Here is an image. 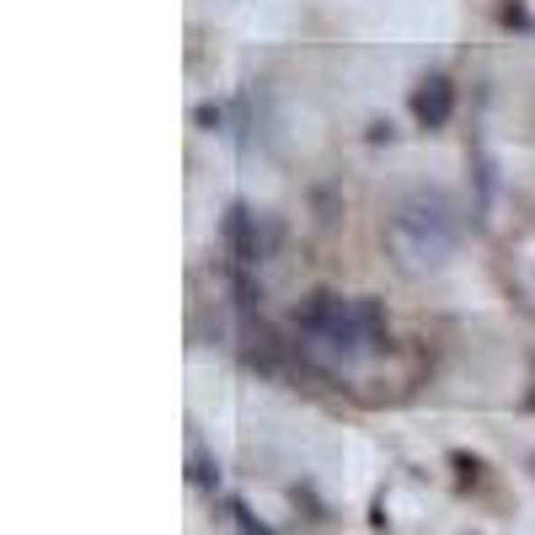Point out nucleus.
I'll use <instances>...</instances> for the list:
<instances>
[{
  "mask_svg": "<svg viewBox=\"0 0 535 535\" xmlns=\"http://www.w3.org/2000/svg\"><path fill=\"white\" fill-rule=\"evenodd\" d=\"M300 343L321 369H358L386 354V321L375 300L316 295L300 310Z\"/></svg>",
  "mask_w": 535,
  "mask_h": 535,
  "instance_id": "obj_1",
  "label": "nucleus"
},
{
  "mask_svg": "<svg viewBox=\"0 0 535 535\" xmlns=\"http://www.w3.org/2000/svg\"><path fill=\"white\" fill-rule=\"evenodd\" d=\"M461 241V215L439 187L407 193L386 220V252L402 273H434Z\"/></svg>",
  "mask_w": 535,
  "mask_h": 535,
  "instance_id": "obj_2",
  "label": "nucleus"
},
{
  "mask_svg": "<svg viewBox=\"0 0 535 535\" xmlns=\"http://www.w3.org/2000/svg\"><path fill=\"white\" fill-rule=\"evenodd\" d=\"M450 108H455L450 75H444V70H428L413 91V119L423 123V129H444V123H450Z\"/></svg>",
  "mask_w": 535,
  "mask_h": 535,
  "instance_id": "obj_3",
  "label": "nucleus"
},
{
  "mask_svg": "<svg viewBox=\"0 0 535 535\" xmlns=\"http://www.w3.org/2000/svg\"><path fill=\"white\" fill-rule=\"evenodd\" d=\"M225 236H231V252L236 257H263V252H273V231H257V215L236 204V209H225Z\"/></svg>",
  "mask_w": 535,
  "mask_h": 535,
  "instance_id": "obj_4",
  "label": "nucleus"
},
{
  "mask_svg": "<svg viewBox=\"0 0 535 535\" xmlns=\"http://www.w3.org/2000/svg\"><path fill=\"white\" fill-rule=\"evenodd\" d=\"M503 16H509V27H530V22H525V11H520L514 0H503Z\"/></svg>",
  "mask_w": 535,
  "mask_h": 535,
  "instance_id": "obj_5",
  "label": "nucleus"
}]
</instances>
